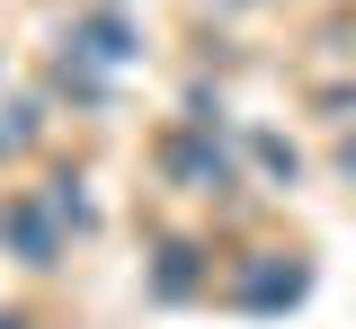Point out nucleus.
Returning a JSON list of instances; mask_svg holds the SVG:
<instances>
[{
  "instance_id": "1",
  "label": "nucleus",
  "mask_w": 356,
  "mask_h": 329,
  "mask_svg": "<svg viewBox=\"0 0 356 329\" xmlns=\"http://www.w3.org/2000/svg\"><path fill=\"white\" fill-rule=\"evenodd\" d=\"M161 169H170V187H187V196L232 187V151H222V134H214V116H205V107L161 142Z\"/></svg>"
},
{
  "instance_id": "2",
  "label": "nucleus",
  "mask_w": 356,
  "mask_h": 329,
  "mask_svg": "<svg viewBox=\"0 0 356 329\" xmlns=\"http://www.w3.org/2000/svg\"><path fill=\"white\" fill-rule=\"evenodd\" d=\"M0 240H9L27 267H54L63 240H72V223L54 214V196H9V205H0Z\"/></svg>"
},
{
  "instance_id": "3",
  "label": "nucleus",
  "mask_w": 356,
  "mask_h": 329,
  "mask_svg": "<svg viewBox=\"0 0 356 329\" xmlns=\"http://www.w3.org/2000/svg\"><path fill=\"white\" fill-rule=\"evenodd\" d=\"M72 53H81V62H98V71H125L134 53H143V36H134V18H125V0L81 9V18H72Z\"/></svg>"
},
{
  "instance_id": "4",
  "label": "nucleus",
  "mask_w": 356,
  "mask_h": 329,
  "mask_svg": "<svg viewBox=\"0 0 356 329\" xmlns=\"http://www.w3.org/2000/svg\"><path fill=\"white\" fill-rule=\"evenodd\" d=\"M232 294H241V312H285V303H303V294H312V267H303V258L259 249V258L241 267V285H232Z\"/></svg>"
},
{
  "instance_id": "5",
  "label": "nucleus",
  "mask_w": 356,
  "mask_h": 329,
  "mask_svg": "<svg viewBox=\"0 0 356 329\" xmlns=\"http://www.w3.org/2000/svg\"><path fill=\"white\" fill-rule=\"evenodd\" d=\"M196 276H205V267H196V249H187V240H170V249H161V276H152V285L178 303V294H196Z\"/></svg>"
},
{
  "instance_id": "6",
  "label": "nucleus",
  "mask_w": 356,
  "mask_h": 329,
  "mask_svg": "<svg viewBox=\"0 0 356 329\" xmlns=\"http://www.w3.org/2000/svg\"><path fill=\"white\" fill-rule=\"evenodd\" d=\"M44 196H54V214H63L72 232H89V196H81V178H72V169H54V178H44Z\"/></svg>"
},
{
  "instance_id": "7",
  "label": "nucleus",
  "mask_w": 356,
  "mask_h": 329,
  "mask_svg": "<svg viewBox=\"0 0 356 329\" xmlns=\"http://www.w3.org/2000/svg\"><path fill=\"white\" fill-rule=\"evenodd\" d=\"M27 142H36V107L18 98V107H0V160H9V151H27Z\"/></svg>"
},
{
  "instance_id": "8",
  "label": "nucleus",
  "mask_w": 356,
  "mask_h": 329,
  "mask_svg": "<svg viewBox=\"0 0 356 329\" xmlns=\"http://www.w3.org/2000/svg\"><path fill=\"white\" fill-rule=\"evenodd\" d=\"M250 151H259L267 178H294V169H303V160H294V142H276V134H250Z\"/></svg>"
},
{
  "instance_id": "9",
  "label": "nucleus",
  "mask_w": 356,
  "mask_h": 329,
  "mask_svg": "<svg viewBox=\"0 0 356 329\" xmlns=\"http://www.w3.org/2000/svg\"><path fill=\"white\" fill-rule=\"evenodd\" d=\"M339 178H348V187H356V134L339 142Z\"/></svg>"
},
{
  "instance_id": "10",
  "label": "nucleus",
  "mask_w": 356,
  "mask_h": 329,
  "mask_svg": "<svg viewBox=\"0 0 356 329\" xmlns=\"http://www.w3.org/2000/svg\"><path fill=\"white\" fill-rule=\"evenodd\" d=\"M0 329H27V321H18V312H0Z\"/></svg>"
}]
</instances>
